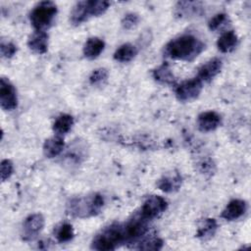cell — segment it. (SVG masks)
I'll return each mask as SVG.
<instances>
[{
	"mask_svg": "<svg viewBox=\"0 0 251 251\" xmlns=\"http://www.w3.org/2000/svg\"><path fill=\"white\" fill-rule=\"evenodd\" d=\"M73 125H74L73 117L68 114H63L56 119L53 125V130L58 135L66 134L72 128Z\"/></svg>",
	"mask_w": 251,
	"mask_h": 251,
	"instance_id": "23",
	"label": "cell"
},
{
	"mask_svg": "<svg viewBox=\"0 0 251 251\" xmlns=\"http://www.w3.org/2000/svg\"><path fill=\"white\" fill-rule=\"evenodd\" d=\"M126 242V235L125 226L121 224H112L96 234L92 240L91 248L99 251L114 250Z\"/></svg>",
	"mask_w": 251,
	"mask_h": 251,
	"instance_id": "3",
	"label": "cell"
},
{
	"mask_svg": "<svg viewBox=\"0 0 251 251\" xmlns=\"http://www.w3.org/2000/svg\"><path fill=\"white\" fill-rule=\"evenodd\" d=\"M181 184V177L178 174H176L174 176H167L159 179L157 186L159 189H161L164 192H175L178 190Z\"/></svg>",
	"mask_w": 251,
	"mask_h": 251,
	"instance_id": "18",
	"label": "cell"
},
{
	"mask_svg": "<svg viewBox=\"0 0 251 251\" xmlns=\"http://www.w3.org/2000/svg\"><path fill=\"white\" fill-rule=\"evenodd\" d=\"M217 227L218 225L214 219H205L199 225L196 236L201 239H208L215 234Z\"/></svg>",
	"mask_w": 251,
	"mask_h": 251,
	"instance_id": "22",
	"label": "cell"
},
{
	"mask_svg": "<svg viewBox=\"0 0 251 251\" xmlns=\"http://www.w3.org/2000/svg\"><path fill=\"white\" fill-rule=\"evenodd\" d=\"M57 14V6L51 1L38 3L30 13L29 19L37 31H44L48 28Z\"/></svg>",
	"mask_w": 251,
	"mask_h": 251,
	"instance_id": "4",
	"label": "cell"
},
{
	"mask_svg": "<svg viewBox=\"0 0 251 251\" xmlns=\"http://www.w3.org/2000/svg\"><path fill=\"white\" fill-rule=\"evenodd\" d=\"M75 235L74 228L72 225L68 223H64L58 226L56 230V238L59 242H68L70 241Z\"/></svg>",
	"mask_w": 251,
	"mask_h": 251,
	"instance_id": "25",
	"label": "cell"
},
{
	"mask_svg": "<svg viewBox=\"0 0 251 251\" xmlns=\"http://www.w3.org/2000/svg\"><path fill=\"white\" fill-rule=\"evenodd\" d=\"M205 44L192 34H182L171 40L165 46L166 56L180 61H192L203 50Z\"/></svg>",
	"mask_w": 251,
	"mask_h": 251,
	"instance_id": "1",
	"label": "cell"
},
{
	"mask_svg": "<svg viewBox=\"0 0 251 251\" xmlns=\"http://www.w3.org/2000/svg\"><path fill=\"white\" fill-rule=\"evenodd\" d=\"M247 210V204L244 200H231L221 214V217L226 221H234L241 218Z\"/></svg>",
	"mask_w": 251,
	"mask_h": 251,
	"instance_id": "11",
	"label": "cell"
},
{
	"mask_svg": "<svg viewBox=\"0 0 251 251\" xmlns=\"http://www.w3.org/2000/svg\"><path fill=\"white\" fill-rule=\"evenodd\" d=\"M153 77L164 84H173L176 80L175 75L168 64H163L153 71Z\"/></svg>",
	"mask_w": 251,
	"mask_h": 251,
	"instance_id": "20",
	"label": "cell"
},
{
	"mask_svg": "<svg viewBox=\"0 0 251 251\" xmlns=\"http://www.w3.org/2000/svg\"><path fill=\"white\" fill-rule=\"evenodd\" d=\"M87 20V16L85 13V2L79 1L77 2L71 13V22L73 25H80L84 21Z\"/></svg>",
	"mask_w": 251,
	"mask_h": 251,
	"instance_id": "24",
	"label": "cell"
},
{
	"mask_svg": "<svg viewBox=\"0 0 251 251\" xmlns=\"http://www.w3.org/2000/svg\"><path fill=\"white\" fill-rule=\"evenodd\" d=\"M168 203L163 197L158 195H152L145 200L139 213L142 217L149 221L165 212Z\"/></svg>",
	"mask_w": 251,
	"mask_h": 251,
	"instance_id": "7",
	"label": "cell"
},
{
	"mask_svg": "<svg viewBox=\"0 0 251 251\" xmlns=\"http://www.w3.org/2000/svg\"><path fill=\"white\" fill-rule=\"evenodd\" d=\"M0 52H1L2 57H4V58H11L17 52V47L12 42L2 40L1 44H0Z\"/></svg>",
	"mask_w": 251,
	"mask_h": 251,
	"instance_id": "29",
	"label": "cell"
},
{
	"mask_svg": "<svg viewBox=\"0 0 251 251\" xmlns=\"http://www.w3.org/2000/svg\"><path fill=\"white\" fill-rule=\"evenodd\" d=\"M136 54L137 49L135 46L130 43H125L116 50L114 53V59L122 63H126L131 61Z\"/></svg>",
	"mask_w": 251,
	"mask_h": 251,
	"instance_id": "19",
	"label": "cell"
},
{
	"mask_svg": "<svg viewBox=\"0 0 251 251\" xmlns=\"http://www.w3.org/2000/svg\"><path fill=\"white\" fill-rule=\"evenodd\" d=\"M202 90V81L198 78L185 80L176 88V95L179 101L189 102L196 99Z\"/></svg>",
	"mask_w": 251,
	"mask_h": 251,
	"instance_id": "6",
	"label": "cell"
},
{
	"mask_svg": "<svg viewBox=\"0 0 251 251\" xmlns=\"http://www.w3.org/2000/svg\"><path fill=\"white\" fill-rule=\"evenodd\" d=\"M201 172L202 173H211L212 172V168L214 167V165L212 164L211 161L207 162V161H204L201 163Z\"/></svg>",
	"mask_w": 251,
	"mask_h": 251,
	"instance_id": "32",
	"label": "cell"
},
{
	"mask_svg": "<svg viewBox=\"0 0 251 251\" xmlns=\"http://www.w3.org/2000/svg\"><path fill=\"white\" fill-rule=\"evenodd\" d=\"M228 17L226 14L225 13H219L217 15H215L210 21H209V28L213 31L222 29L223 27L226 26L228 25Z\"/></svg>",
	"mask_w": 251,
	"mask_h": 251,
	"instance_id": "26",
	"label": "cell"
},
{
	"mask_svg": "<svg viewBox=\"0 0 251 251\" xmlns=\"http://www.w3.org/2000/svg\"><path fill=\"white\" fill-rule=\"evenodd\" d=\"M105 43L98 37H90L86 40L83 46V54L88 59L97 58L104 50Z\"/></svg>",
	"mask_w": 251,
	"mask_h": 251,
	"instance_id": "16",
	"label": "cell"
},
{
	"mask_svg": "<svg viewBox=\"0 0 251 251\" xmlns=\"http://www.w3.org/2000/svg\"><path fill=\"white\" fill-rule=\"evenodd\" d=\"M65 143L62 137L53 136L45 140L43 144V153L48 158L57 157L64 149Z\"/></svg>",
	"mask_w": 251,
	"mask_h": 251,
	"instance_id": "15",
	"label": "cell"
},
{
	"mask_svg": "<svg viewBox=\"0 0 251 251\" xmlns=\"http://www.w3.org/2000/svg\"><path fill=\"white\" fill-rule=\"evenodd\" d=\"M124 226L126 235V242L132 243L146 233L148 229V220L138 213Z\"/></svg>",
	"mask_w": 251,
	"mask_h": 251,
	"instance_id": "5",
	"label": "cell"
},
{
	"mask_svg": "<svg viewBox=\"0 0 251 251\" xmlns=\"http://www.w3.org/2000/svg\"><path fill=\"white\" fill-rule=\"evenodd\" d=\"M103 205V196L99 193H92L71 199L67 204V212L75 218H89L99 214Z\"/></svg>",
	"mask_w": 251,
	"mask_h": 251,
	"instance_id": "2",
	"label": "cell"
},
{
	"mask_svg": "<svg viewBox=\"0 0 251 251\" xmlns=\"http://www.w3.org/2000/svg\"><path fill=\"white\" fill-rule=\"evenodd\" d=\"M139 22V17L137 14L134 13H128L125 15V17L122 20V25L125 29H130L134 27Z\"/></svg>",
	"mask_w": 251,
	"mask_h": 251,
	"instance_id": "30",
	"label": "cell"
},
{
	"mask_svg": "<svg viewBox=\"0 0 251 251\" xmlns=\"http://www.w3.org/2000/svg\"><path fill=\"white\" fill-rule=\"evenodd\" d=\"M175 8V14L179 18L200 17L204 12L202 3L196 1H180Z\"/></svg>",
	"mask_w": 251,
	"mask_h": 251,
	"instance_id": "9",
	"label": "cell"
},
{
	"mask_svg": "<svg viewBox=\"0 0 251 251\" xmlns=\"http://www.w3.org/2000/svg\"><path fill=\"white\" fill-rule=\"evenodd\" d=\"M0 105L6 111L14 110L18 105L16 89L5 77H2L0 80Z\"/></svg>",
	"mask_w": 251,
	"mask_h": 251,
	"instance_id": "8",
	"label": "cell"
},
{
	"mask_svg": "<svg viewBox=\"0 0 251 251\" xmlns=\"http://www.w3.org/2000/svg\"><path fill=\"white\" fill-rule=\"evenodd\" d=\"M237 44V35L233 30L224 32L217 41L218 49L221 52L226 53L231 51Z\"/></svg>",
	"mask_w": 251,
	"mask_h": 251,
	"instance_id": "17",
	"label": "cell"
},
{
	"mask_svg": "<svg viewBox=\"0 0 251 251\" xmlns=\"http://www.w3.org/2000/svg\"><path fill=\"white\" fill-rule=\"evenodd\" d=\"M198 127L201 131H211L216 129L221 124V116L214 111L203 112L197 119Z\"/></svg>",
	"mask_w": 251,
	"mask_h": 251,
	"instance_id": "13",
	"label": "cell"
},
{
	"mask_svg": "<svg viewBox=\"0 0 251 251\" xmlns=\"http://www.w3.org/2000/svg\"><path fill=\"white\" fill-rule=\"evenodd\" d=\"M137 249L140 250H160L163 246V241L159 237H149L145 238L139 243H137Z\"/></svg>",
	"mask_w": 251,
	"mask_h": 251,
	"instance_id": "27",
	"label": "cell"
},
{
	"mask_svg": "<svg viewBox=\"0 0 251 251\" xmlns=\"http://www.w3.org/2000/svg\"><path fill=\"white\" fill-rule=\"evenodd\" d=\"M107 77H108V71L104 68H99L92 72V74L89 76V81L92 85H100L104 81H106Z\"/></svg>",
	"mask_w": 251,
	"mask_h": 251,
	"instance_id": "28",
	"label": "cell"
},
{
	"mask_svg": "<svg viewBox=\"0 0 251 251\" xmlns=\"http://www.w3.org/2000/svg\"><path fill=\"white\" fill-rule=\"evenodd\" d=\"M1 170H0V174H1V180L5 181L6 179H8L12 174H13V164L10 160H3L1 162Z\"/></svg>",
	"mask_w": 251,
	"mask_h": 251,
	"instance_id": "31",
	"label": "cell"
},
{
	"mask_svg": "<svg viewBox=\"0 0 251 251\" xmlns=\"http://www.w3.org/2000/svg\"><path fill=\"white\" fill-rule=\"evenodd\" d=\"M222 65V61L218 58L209 60L199 68L197 77L201 81H210L221 72Z\"/></svg>",
	"mask_w": 251,
	"mask_h": 251,
	"instance_id": "12",
	"label": "cell"
},
{
	"mask_svg": "<svg viewBox=\"0 0 251 251\" xmlns=\"http://www.w3.org/2000/svg\"><path fill=\"white\" fill-rule=\"evenodd\" d=\"M44 226V218L41 214L29 215L24 222L23 234L25 239H32Z\"/></svg>",
	"mask_w": 251,
	"mask_h": 251,
	"instance_id": "10",
	"label": "cell"
},
{
	"mask_svg": "<svg viewBox=\"0 0 251 251\" xmlns=\"http://www.w3.org/2000/svg\"><path fill=\"white\" fill-rule=\"evenodd\" d=\"M28 47L37 54H43L47 51L48 47V35L44 31L34 32L27 41Z\"/></svg>",
	"mask_w": 251,
	"mask_h": 251,
	"instance_id": "14",
	"label": "cell"
},
{
	"mask_svg": "<svg viewBox=\"0 0 251 251\" xmlns=\"http://www.w3.org/2000/svg\"><path fill=\"white\" fill-rule=\"evenodd\" d=\"M109 2L101 1V0H89L85 1V11L87 18L97 17L106 12L109 7Z\"/></svg>",
	"mask_w": 251,
	"mask_h": 251,
	"instance_id": "21",
	"label": "cell"
}]
</instances>
